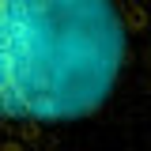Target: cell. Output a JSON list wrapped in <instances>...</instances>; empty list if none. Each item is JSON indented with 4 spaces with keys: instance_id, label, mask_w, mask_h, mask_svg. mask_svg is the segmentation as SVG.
Listing matches in <instances>:
<instances>
[{
    "instance_id": "6da1fadb",
    "label": "cell",
    "mask_w": 151,
    "mask_h": 151,
    "mask_svg": "<svg viewBox=\"0 0 151 151\" xmlns=\"http://www.w3.org/2000/svg\"><path fill=\"white\" fill-rule=\"evenodd\" d=\"M144 76L151 0H0V151H72Z\"/></svg>"
}]
</instances>
